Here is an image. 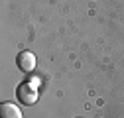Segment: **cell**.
<instances>
[{
  "mask_svg": "<svg viewBox=\"0 0 124 118\" xmlns=\"http://www.w3.org/2000/svg\"><path fill=\"white\" fill-rule=\"evenodd\" d=\"M16 95H18V100L22 102V104L30 106V104H36V102H38L39 91H38V87H34L30 81H26V83H22V85L18 87Z\"/></svg>",
  "mask_w": 124,
  "mask_h": 118,
  "instance_id": "obj_1",
  "label": "cell"
},
{
  "mask_svg": "<svg viewBox=\"0 0 124 118\" xmlns=\"http://www.w3.org/2000/svg\"><path fill=\"white\" fill-rule=\"evenodd\" d=\"M16 63H18V69L22 73H32L36 69V63L38 61H36V55L32 51H22L18 55V59H16Z\"/></svg>",
  "mask_w": 124,
  "mask_h": 118,
  "instance_id": "obj_2",
  "label": "cell"
},
{
  "mask_svg": "<svg viewBox=\"0 0 124 118\" xmlns=\"http://www.w3.org/2000/svg\"><path fill=\"white\" fill-rule=\"evenodd\" d=\"M0 118H24L20 106H16L14 102H2L0 104Z\"/></svg>",
  "mask_w": 124,
  "mask_h": 118,
  "instance_id": "obj_3",
  "label": "cell"
},
{
  "mask_svg": "<svg viewBox=\"0 0 124 118\" xmlns=\"http://www.w3.org/2000/svg\"><path fill=\"white\" fill-rule=\"evenodd\" d=\"M28 81H30V83H32V85H34V87H38V88H39V83H41V81H39V79H38V77H30V79H28Z\"/></svg>",
  "mask_w": 124,
  "mask_h": 118,
  "instance_id": "obj_4",
  "label": "cell"
}]
</instances>
